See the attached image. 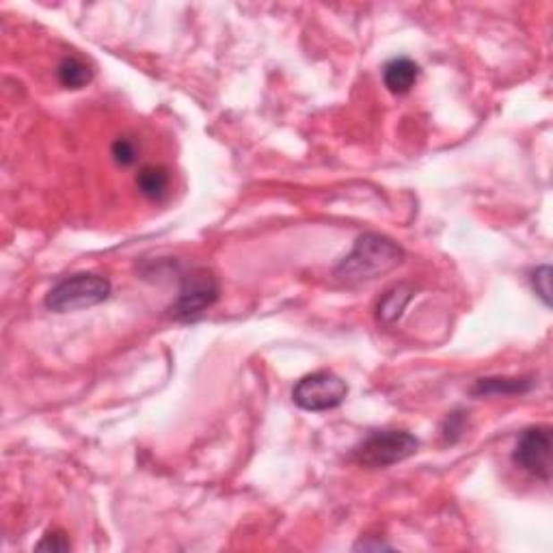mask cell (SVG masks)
I'll use <instances>...</instances> for the list:
<instances>
[{
    "label": "cell",
    "mask_w": 553,
    "mask_h": 553,
    "mask_svg": "<svg viewBox=\"0 0 553 553\" xmlns=\"http://www.w3.org/2000/svg\"><path fill=\"white\" fill-rule=\"evenodd\" d=\"M403 259L404 251L394 240L380 236V234H363L354 242L351 255H346L336 268V276L344 284L359 285L389 273L396 266L403 264Z\"/></svg>",
    "instance_id": "6da1fadb"
},
{
    "label": "cell",
    "mask_w": 553,
    "mask_h": 553,
    "mask_svg": "<svg viewBox=\"0 0 553 553\" xmlns=\"http://www.w3.org/2000/svg\"><path fill=\"white\" fill-rule=\"evenodd\" d=\"M111 294V281L96 273H81L56 284L46 296L48 310L56 314L87 310V307L100 305Z\"/></svg>",
    "instance_id": "7a4b0ae2"
},
{
    "label": "cell",
    "mask_w": 553,
    "mask_h": 553,
    "mask_svg": "<svg viewBox=\"0 0 553 553\" xmlns=\"http://www.w3.org/2000/svg\"><path fill=\"white\" fill-rule=\"evenodd\" d=\"M417 447H420V441L406 430H374L354 447L353 456L359 465L383 469L411 458Z\"/></svg>",
    "instance_id": "3957f363"
},
{
    "label": "cell",
    "mask_w": 553,
    "mask_h": 553,
    "mask_svg": "<svg viewBox=\"0 0 553 553\" xmlns=\"http://www.w3.org/2000/svg\"><path fill=\"white\" fill-rule=\"evenodd\" d=\"M348 396L346 380H342L337 374L320 370V372L307 374L292 389V400L302 411L311 413H322V411L337 409Z\"/></svg>",
    "instance_id": "277c9868"
},
{
    "label": "cell",
    "mask_w": 553,
    "mask_h": 553,
    "mask_svg": "<svg viewBox=\"0 0 553 553\" xmlns=\"http://www.w3.org/2000/svg\"><path fill=\"white\" fill-rule=\"evenodd\" d=\"M218 299V284L214 275L206 268H192L191 273L184 275L180 285V294L174 305H171V316L175 320L189 322L197 320L203 311L210 307Z\"/></svg>",
    "instance_id": "5b68a950"
},
{
    "label": "cell",
    "mask_w": 553,
    "mask_h": 553,
    "mask_svg": "<svg viewBox=\"0 0 553 553\" xmlns=\"http://www.w3.org/2000/svg\"><path fill=\"white\" fill-rule=\"evenodd\" d=\"M513 461L516 467L532 476L540 478L542 482L551 480V432L549 428L536 426L528 428L516 441L513 452Z\"/></svg>",
    "instance_id": "8992f818"
},
{
    "label": "cell",
    "mask_w": 553,
    "mask_h": 553,
    "mask_svg": "<svg viewBox=\"0 0 553 553\" xmlns=\"http://www.w3.org/2000/svg\"><path fill=\"white\" fill-rule=\"evenodd\" d=\"M417 76H420V67L415 61L406 59V56H398V59L389 61L383 70L385 87L396 96H404L415 87Z\"/></svg>",
    "instance_id": "52a82bcc"
},
{
    "label": "cell",
    "mask_w": 553,
    "mask_h": 553,
    "mask_svg": "<svg viewBox=\"0 0 553 553\" xmlns=\"http://www.w3.org/2000/svg\"><path fill=\"white\" fill-rule=\"evenodd\" d=\"M137 186L140 191V195L148 197V200H163L169 191V171L165 166H143L137 175Z\"/></svg>",
    "instance_id": "ba28073f"
},
{
    "label": "cell",
    "mask_w": 553,
    "mask_h": 553,
    "mask_svg": "<svg viewBox=\"0 0 553 553\" xmlns=\"http://www.w3.org/2000/svg\"><path fill=\"white\" fill-rule=\"evenodd\" d=\"M534 387L532 379H482L473 385V396H516Z\"/></svg>",
    "instance_id": "9c48e42d"
},
{
    "label": "cell",
    "mask_w": 553,
    "mask_h": 553,
    "mask_svg": "<svg viewBox=\"0 0 553 553\" xmlns=\"http://www.w3.org/2000/svg\"><path fill=\"white\" fill-rule=\"evenodd\" d=\"M411 294H413V290H411L409 285H396V288H391L387 294L383 296V301L379 302V320L387 322V325L398 320V318L403 316L406 302L411 301Z\"/></svg>",
    "instance_id": "30bf717a"
},
{
    "label": "cell",
    "mask_w": 553,
    "mask_h": 553,
    "mask_svg": "<svg viewBox=\"0 0 553 553\" xmlns=\"http://www.w3.org/2000/svg\"><path fill=\"white\" fill-rule=\"evenodd\" d=\"M56 74H59V82L65 89L87 87V82L91 81V76H93L85 61L76 59V56H67V59L61 61Z\"/></svg>",
    "instance_id": "8fae6325"
},
{
    "label": "cell",
    "mask_w": 553,
    "mask_h": 553,
    "mask_svg": "<svg viewBox=\"0 0 553 553\" xmlns=\"http://www.w3.org/2000/svg\"><path fill=\"white\" fill-rule=\"evenodd\" d=\"M532 285H534L536 294L540 296L545 305H551V268L549 266H540L532 273Z\"/></svg>",
    "instance_id": "7c38bea8"
},
{
    "label": "cell",
    "mask_w": 553,
    "mask_h": 553,
    "mask_svg": "<svg viewBox=\"0 0 553 553\" xmlns=\"http://www.w3.org/2000/svg\"><path fill=\"white\" fill-rule=\"evenodd\" d=\"M113 160L122 166H130L137 160V145L130 139H117L111 148Z\"/></svg>",
    "instance_id": "4fadbf2b"
},
{
    "label": "cell",
    "mask_w": 553,
    "mask_h": 553,
    "mask_svg": "<svg viewBox=\"0 0 553 553\" xmlns=\"http://www.w3.org/2000/svg\"><path fill=\"white\" fill-rule=\"evenodd\" d=\"M35 549H39V551H70L72 542L67 540L65 532L52 530V532H46V536L38 542V547H35Z\"/></svg>",
    "instance_id": "5bb4252c"
}]
</instances>
